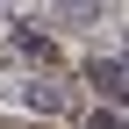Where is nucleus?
<instances>
[{
  "label": "nucleus",
  "mask_w": 129,
  "mask_h": 129,
  "mask_svg": "<svg viewBox=\"0 0 129 129\" xmlns=\"http://www.w3.org/2000/svg\"><path fill=\"white\" fill-rule=\"evenodd\" d=\"M22 101L36 108L43 122H50V115H72V86H57L50 72H43V79H29V86H22Z\"/></svg>",
  "instance_id": "1"
},
{
  "label": "nucleus",
  "mask_w": 129,
  "mask_h": 129,
  "mask_svg": "<svg viewBox=\"0 0 129 129\" xmlns=\"http://www.w3.org/2000/svg\"><path fill=\"white\" fill-rule=\"evenodd\" d=\"M14 50H22L29 64H43V72H50V64H57V43H50V36H43V29H36V22H22V29H14Z\"/></svg>",
  "instance_id": "3"
},
{
  "label": "nucleus",
  "mask_w": 129,
  "mask_h": 129,
  "mask_svg": "<svg viewBox=\"0 0 129 129\" xmlns=\"http://www.w3.org/2000/svg\"><path fill=\"white\" fill-rule=\"evenodd\" d=\"M86 86L115 108V101H122V57H115V50H108V57H86Z\"/></svg>",
  "instance_id": "2"
},
{
  "label": "nucleus",
  "mask_w": 129,
  "mask_h": 129,
  "mask_svg": "<svg viewBox=\"0 0 129 129\" xmlns=\"http://www.w3.org/2000/svg\"><path fill=\"white\" fill-rule=\"evenodd\" d=\"M86 129H122V108H93V115H86Z\"/></svg>",
  "instance_id": "4"
}]
</instances>
